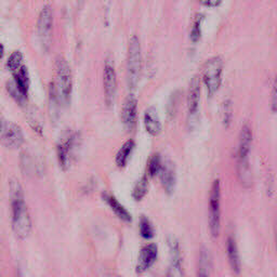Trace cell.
I'll list each match as a JSON object with an SVG mask.
<instances>
[{"label":"cell","instance_id":"obj_29","mask_svg":"<svg viewBox=\"0 0 277 277\" xmlns=\"http://www.w3.org/2000/svg\"><path fill=\"white\" fill-rule=\"evenodd\" d=\"M140 234L143 238H145V240H151V238H153L154 235H155L153 225L146 217H142L140 220Z\"/></svg>","mask_w":277,"mask_h":277},{"label":"cell","instance_id":"obj_24","mask_svg":"<svg viewBox=\"0 0 277 277\" xmlns=\"http://www.w3.org/2000/svg\"><path fill=\"white\" fill-rule=\"evenodd\" d=\"M147 191H149V181H147L146 177H143L134 184L131 195L135 202H140L145 197Z\"/></svg>","mask_w":277,"mask_h":277},{"label":"cell","instance_id":"obj_33","mask_svg":"<svg viewBox=\"0 0 277 277\" xmlns=\"http://www.w3.org/2000/svg\"><path fill=\"white\" fill-rule=\"evenodd\" d=\"M222 0H199V2H201L205 7H209V8H215L218 7V5H220Z\"/></svg>","mask_w":277,"mask_h":277},{"label":"cell","instance_id":"obj_32","mask_svg":"<svg viewBox=\"0 0 277 277\" xmlns=\"http://www.w3.org/2000/svg\"><path fill=\"white\" fill-rule=\"evenodd\" d=\"M177 102H178V96H177V93L175 94H172L171 96V99H170V102H169V109H168V112H169V116L172 118L173 116H175L176 114V111H177Z\"/></svg>","mask_w":277,"mask_h":277},{"label":"cell","instance_id":"obj_21","mask_svg":"<svg viewBox=\"0 0 277 277\" xmlns=\"http://www.w3.org/2000/svg\"><path fill=\"white\" fill-rule=\"evenodd\" d=\"M13 80L15 81L17 87L20 88L21 91L25 95H27L28 90H29V85H30L27 68L22 65L20 68L16 70L15 73H13Z\"/></svg>","mask_w":277,"mask_h":277},{"label":"cell","instance_id":"obj_23","mask_svg":"<svg viewBox=\"0 0 277 277\" xmlns=\"http://www.w3.org/2000/svg\"><path fill=\"white\" fill-rule=\"evenodd\" d=\"M5 87H7V91L8 93L10 94V96L12 99H13L17 104H20L21 106L25 105L26 104V101H27V95H25L21 90L20 88L17 87V85L15 83V81L13 79H11L7 82V85H5Z\"/></svg>","mask_w":277,"mask_h":277},{"label":"cell","instance_id":"obj_34","mask_svg":"<svg viewBox=\"0 0 277 277\" xmlns=\"http://www.w3.org/2000/svg\"><path fill=\"white\" fill-rule=\"evenodd\" d=\"M272 109L273 112L276 111V86L274 85L273 91H272Z\"/></svg>","mask_w":277,"mask_h":277},{"label":"cell","instance_id":"obj_4","mask_svg":"<svg viewBox=\"0 0 277 277\" xmlns=\"http://www.w3.org/2000/svg\"><path fill=\"white\" fill-rule=\"evenodd\" d=\"M55 75L56 79L53 83L61 104L67 105L70 101V95H72L73 77L67 61L62 56H59L55 60Z\"/></svg>","mask_w":277,"mask_h":277},{"label":"cell","instance_id":"obj_18","mask_svg":"<svg viewBox=\"0 0 277 277\" xmlns=\"http://www.w3.org/2000/svg\"><path fill=\"white\" fill-rule=\"evenodd\" d=\"M227 246H228V257H229L231 269L233 270L236 274H238L241 272V268H242L241 257H240V253H238L237 244L233 237H229Z\"/></svg>","mask_w":277,"mask_h":277},{"label":"cell","instance_id":"obj_26","mask_svg":"<svg viewBox=\"0 0 277 277\" xmlns=\"http://www.w3.org/2000/svg\"><path fill=\"white\" fill-rule=\"evenodd\" d=\"M23 62V54L21 51H13L9 56V59L7 61V66L11 70L12 73H15L16 70L22 66Z\"/></svg>","mask_w":277,"mask_h":277},{"label":"cell","instance_id":"obj_16","mask_svg":"<svg viewBox=\"0 0 277 277\" xmlns=\"http://www.w3.org/2000/svg\"><path fill=\"white\" fill-rule=\"evenodd\" d=\"M102 198L121 221H124L126 223H131L132 221L131 215L129 214V211L117 201V198L113 196L112 194H107V193H103Z\"/></svg>","mask_w":277,"mask_h":277},{"label":"cell","instance_id":"obj_11","mask_svg":"<svg viewBox=\"0 0 277 277\" xmlns=\"http://www.w3.org/2000/svg\"><path fill=\"white\" fill-rule=\"evenodd\" d=\"M121 120L127 131H132L138 120V101L133 94H129L122 105Z\"/></svg>","mask_w":277,"mask_h":277},{"label":"cell","instance_id":"obj_8","mask_svg":"<svg viewBox=\"0 0 277 277\" xmlns=\"http://www.w3.org/2000/svg\"><path fill=\"white\" fill-rule=\"evenodd\" d=\"M24 143V134L21 127L0 118V144L11 150L18 149Z\"/></svg>","mask_w":277,"mask_h":277},{"label":"cell","instance_id":"obj_28","mask_svg":"<svg viewBox=\"0 0 277 277\" xmlns=\"http://www.w3.org/2000/svg\"><path fill=\"white\" fill-rule=\"evenodd\" d=\"M221 117L223 125L225 127H229L232 122V118H233V106H232V102L230 100H227L222 103Z\"/></svg>","mask_w":277,"mask_h":277},{"label":"cell","instance_id":"obj_31","mask_svg":"<svg viewBox=\"0 0 277 277\" xmlns=\"http://www.w3.org/2000/svg\"><path fill=\"white\" fill-rule=\"evenodd\" d=\"M27 120H28V124L30 125V127L34 129V130L41 134L42 133V125H41V121L38 118V112L36 109H29L28 113H27Z\"/></svg>","mask_w":277,"mask_h":277},{"label":"cell","instance_id":"obj_36","mask_svg":"<svg viewBox=\"0 0 277 277\" xmlns=\"http://www.w3.org/2000/svg\"><path fill=\"white\" fill-rule=\"evenodd\" d=\"M119 277H120V276H119Z\"/></svg>","mask_w":277,"mask_h":277},{"label":"cell","instance_id":"obj_10","mask_svg":"<svg viewBox=\"0 0 277 277\" xmlns=\"http://www.w3.org/2000/svg\"><path fill=\"white\" fill-rule=\"evenodd\" d=\"M103 87H104L105 101L108 106H112L115 100L116 91H117V75L114 62L111 59H107L104 64L103 70Z\"/></svg>","mask_w":277,"mask_h":277},{"label":"cell","instance_id":"obj_1","mask_svg":"<svg viewBox=\"0 0 277 277\" xmlns=\"http://www.w3.org/2000/svg\"><path fill=\"white\" fill-rule=\"evenodd\" d=\"M9 194L11 203L12 230H13L17 238L24 240L30 234L31 220L26 203H25L21 184L14 178L10 179Z\"/></svg>","mask_w":277,"mask_h":277},{"label":"cell","instance_id":"obj_5","mask_svg":"<svg viewBox=\"0 0 277 277\" xmlns=\"http://www.w3.org/2000/svg\"><path fill=\"white\" fill-rule=\"evenodd\" d=\"M222 72L223 60L221 56H214L205 63L203 67V79L210 98L214 96V94L220 89L222 82Z\"/></svg>","mask_w":277,"mask_h":277},{"label":"cell","instance_id":"obj_7","mask_svg":"<svg viewBox=\"0 0 277 277\" xmlns=\"http://www.w3.org/2000/svg\"><path fill=\"white\" fill-rule=\"evenodd\" d=\"M221 185L220 180L212 183L209 197V229L211 236L217 238L221 229Z\"/></svg>","mask_w":277,"mask_h":277},{"label":"cell","instance_id":"obj_20","mask_svg":"<svg viewBox=\"0 0 277 277\" xmlns=\"http://www.w3.org/2000/svg\"><path fill=\"white\" fill-rule=\"evenodd\" d=\"M61 106L62 104L59 99V95H57L54 83L51 82L49 87V112L52 121H56L57 118H59Z\"/></svg>","mask_w":277,"mask_h":277},{"label":"cell","instance_id":"obj_17","mask_svg":"<svg viewBox=\"0 0 277 277\" xmlns=\"http://www.w3.org/2000/svg\"><path fill=\"white\" fill-rule=\"evenodd\" d=\"M159 176H160V182H162L165 191L168 193L169 195L172 194L176 188L177 176H176V171L173 169L171 164L168 163L166 165H163L162 170L159 172Z\"/></svg>","mask_w":277,"mask_h":277},{"label":"cell","instance_id":"obj_9","mask_svg":"<svg viewBox=\"0 0 277 277\" xmlns=\"http://www.w3.org/2000/svg\"><path fill=\"white\" fill-rule=\"evenodd\" d=\"M52 28H53V14L50 5H44L41 9L37 21L38 36L44 49H49L52 41Z\"/></svg>","mask_w":277,"mask_h":277},{"label":"cell","instance_id":"obj_14","mask_svg":"<svg viewBox=\"0 0 277 277\" xmlns=\"http://www.w3.org/2000/svg\"><path fill=\"white\" fill-rule=\"evenodd\" d=\"M199 100H201V81L197 76L193 77L188 92V111L189 116L194 117L198 112L199 107Z\"/></svg>","mask_w":277,"mask_h":277},{"label":"cell","instance_id":"obj_13","mask_svg":"<svg viewBox=\"0 0 277 277\" xmlns=\"http://www.w3.org/2000/svg\"><path fill=\"white\" fill-rule=\"evenodd\" d=\"M158 257V248L155 244H150L147 246H144L141 249L138 263H137V272L143 273L146 270H149L154 262L157 260Z\"/></svg>","mask_w":277,"mask_h":277},{"label":"cell","instance_id":"obj_19","mask_svg":"<svg viewBox=\"0 0 277 277\" xmlns=\"http://www.w3.org/2000/svg\"><path fill=\"white\" fill-rule=\"evenodd\" d=\"M134 147H135V143L133 140H127L124 143V145L120 147L117 154H116V158H115L116 165H117L119 168H125L127 166L129 162V157L131 156Z\"/></svg>","mask_w":277,"mask_h":277},{"label":"cell","instance_id":"obj_30","mask_svg":"<svg viewBox=\"0 0 277 277\" xmlns=\"http://www.w3.org/2000/svg\"><path fill=\"white\" fill-rule=\"evenodd\" d=\"M203 20H204L203 15H197L196 18H195V21H194V24H193L190 37H191V40L194 43L198 42L202 38V23H203Z\"/></svg>","mask_w":277,"mask_h":277},{"label":"cell","instance_id":"obj_3","mask_svg":"<svg viewBox=\"0 0 277 277\" xmlns=\"http://www.w3.org/2000/svg\"><path fill=\"white\" fill-rule=\"evenodd\" d=\"M141 69H142V50L139 38L133 35L128 44V55H127V78L128 86L131 90L137 88Z\"/></svg>","mask_w":277,"mask_h":277},{"label":"cell","instance_id":"obj_27","mask_svg":"<svg viewBox=\"0 0 277 277\" xmlns=\"http://www.w3.org/2000/svg\"><path fill=\"white\" fill-rule=\"evenodd\" d=\"M21 168L25 175H31V173L38 170V167L35 164L33 158L26 153H24L23 155H21Z\"/></svg>","mask_w":277,"mask_h":277},{"label":"cell","instance_id":"obj_25","mask_svg":"<svg viewBox=\"0 0 277 277\" xmlns=\"http://www.w3.org/2000/svg\"><path fill=\"white\" fill-rule=\"evenodd\" d=\"M162 167H163V162L159 154L153 155L149 160V164H147V172H149V176L150 177L158 176L160 170H162Z\"/></svg>","mask_w":277,"mask_h":277},{"label":"cell","instance_id":"obj_12","mask_svg":"<svg viewBox=\"0 0 277 277\" xmlns=\"http://www.w3.org/2000/svg\"><path fill=\"white\" fill-rule=\"evenodd\" d=\"M169 251H170V267L168 270L167 277H183L182 271V259L181 251H180L179 243L175 238H170L169 242Z\"/></svg>","mask_w":277,"mask_h":277},{"label":"cell","instance_id":"obj_15","mask_svg":"<svg viewBox=\"0 0 277 277\" xmlns=\"http://www.w3.org/2000/svg\"><path fill=\"white\" fill-rule=\"evenodd\" d=\"M144 127H145V130L149 132L153 137H156V135L160 134L162 132V122H160V118H159V115L156 111L155 107H149L146 108V111L144 112Z\"/></svg>","mask_w":277,"mask_h":277},{"label":"cell","instance_id":"obj_35","mask_svg":"<svg viewBox=\"0 0 277 277\" xmlns=\"http://www.w3.org/2000/svg\"><path fill=\"white\" fill-rule=\"evenodd\" d=\"M3 54H4V47L2 46V43L0 42V59H2Z\"/></svg>","mask_w":277,"mask_h":277},{"label":"cell","instance_id":"obj_6","mask_svg":"<svg viewBox=\"0 0 277 277\" xmlns=\"http://www.w3.org/2000/svg\"><path fill=\"white\" fill-rule=\"evenodd\" d=\"M77 143H79V137L76 132L66 130L63 132L56 145V155L59 164L63 170L68 169L74 157Z\"/></svg>","mask_w":277,"mask_h":277},{"label":"cell","instance_id":"obj_2","mask_svg":"<svg viewBox=\"0 0 277 277\" xmlns=\"http://www.w3.org/2000/svg\"><path fill=\"white\" fill-rule=\"evenodd\" d=\"M251 142H253V132H251V129L248 125H245L242 128L240 140H238L237 171L242 184H244L246 188L251 184V171L249 166Z\"/></svg>","mask_w":277,"mask_h":277},{"label":"cell","instance_id":"obj_22","mask_svg":"<svg viewBox=\"0 0 277 277\" xmlns=\"http://www.w3.org/2000/svg\"><path fill=\"white\" fill-rule=\"evenodd\" d=\"M211 272V261L209 253L206 249L201 251L198 262V277H210Z\"/></svg>","mask_w":277,"mask_h":277}]
</instances>
